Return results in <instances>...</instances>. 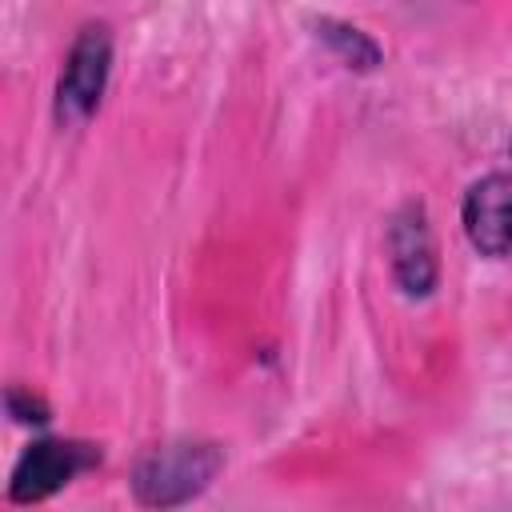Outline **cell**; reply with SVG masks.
Wrapping results in <instances>:
<instances>
[{"mask_svg": "<svg viewBox=\"0 0 512 512\" xmlns=\"http://www.w3.org/2000/svg\"><path fill=\"white\" fill-rule=\"evenodd\" d=\"M220 468H224V452L216 444H200V440L156 444L132 468V496L148 508H176L200 496Z\"/></svg>", "mask_w": 512, "mask_h": 512, "instance_id": "cell-1", "label": "cell"}, {"mask_svg": "<svg viewBox=\"0 0 512 512\" xmlns=\"http://www.w3.org/2000/svg\"><path fill=\"white\" fill-rule=\"evenodd\" d=\"M108 72H112V28L104 20H92L76 32L64 68L56 76V124L60 128H80L104 100L108 88Z\"/></svg>", "mask_w": 512, "mask_h": 512, "instance_id": "cell-2", "label": "cell"}, {"mask_svg": "<svg viewBox=\"0 0 512 512\" xmlns=\"http://www.w3.org/2000/svg\"><path fill=\"white\" fill-rule=\"evenodd\" d=\"M96 464H100V448L88 440H56V436L32 440L12 468L8 500L12 504L48 500L52 492H60L64 484H72L80 472H88Z\"/></svg>", "mask_w": 512, "mask_h": 512, "instance_id": "cell-3", "label": "cell"}, {"mask_svg": "<svg viewBox=\"0 0 512 512\" xmlns=\"http://www.w3.org/2000/svg\"><path fill=\"white\" fill-rule=\"evenodd\" d=\"M388 264H392L396 284L408 296H428L436 288L440 260H436V240H432V224H428L424 204L408 200L388 220Z\"/></svg>", "mask_w": 512, "mask_h": 512, "instance_id": "cell-4", "label": "cell"}, {"mask_svg": "<svg viewBox=\"0 0 512 512\" xmlns=\"http://www.w3.org/2000/svg\"><path fill=\"white\" fill-rule=\"evenodd\" d=\"M460 224L468 244L480 256L508 260L512 256V172L480 176L460 204Z\"/></svg>", "mask_w": 512, "mask_h": 512, "instance_id": "cell-5", "label": "cell"}, {"mask_svg": "<svg viewBox=\"0 0 512 512\" xmlns=\"http://www.w3.org/2000/svg\"><path fill=\"white\" fill-rule=\"evenodd\" d=\"M320 36L340 52V60L348 68H376L380 64V48L372 36H364L352 24H336V20H320Z\"/></svg>", "mask_w": 512, "mask_h": 512, "instance_id": "cell-6", "label": "cell"}, {"mask_svg": "<svg viewBox=\"0 0 512 512\" xmlns=\"http://www.w3.org/2000/svg\"><path fill=\"white\" fill-rule=\"evenodd\" d=\"M8 416L16 420V424H32V428H44L48 420H52V412H48V404L36 396V392H28V388H20V384H12L8 388Z\"/></svg>", "mask_w": 512, "mask_h": 512, "instance_id": "cell-7", "label": "cell"}, {"mask_svg": "<svg viewBox=\"0 0 512 512\" xmlns=\"http://www.w3.org/2000/svg\"><path fill=\"white\" fill-rule=\"evenodd\" d=\"M508 152H512V140H508Z\"/></svg>", "mask_w": 512, "mask_h": 512, "instance_id": "cell-8", "label": "cell"}]
</instances>
